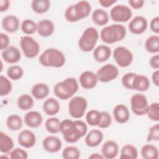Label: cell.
Masks as SVG:
<instances>
[{
    "mask_svg": "<svg viewBox=\"0 0 159 159\" xmlns=\"http://www.w3.org/2000/svg\"><path fill=\"white\" fill-rule=\"evenodd\" d=\"M91 11V4L88 1H80L66 8L65 12V17L67 21L75 22L87 17Z\"/></svg>",
    "mask_w": 159,
    "mask_h": 159,
    "instance_id": "cell-3",
    "label": "cell"
},
{
    "mask_svg": "<svg viewBox=\"0 0 159 159\" xmlns=\"http://www.w3.org/2000/svg\"><path fill=\"white\" fill-rule=\"evenodd\" d=\"M23 68L18 65H12L9 66L6 71L8 78L12 80H20L24 75Z\"/></svg>",
    "mask_w": 159,
    "mask_h": 159,
    "instance_id": "cell-38",
    "label": "cell"
},
{
    "mask_svg": "<svg viewBox=\"0 0 159 159\" xmlns=\"http://www.w3.org/2000/svg\"><path fill=\"white\" fill-rule=\"evenodd\" d=\"M136 73H127L122 77V84L124 87L128 89H132V82L133 78Z\"/></svg>",
    "mask_w": 159,
    "mask_h": 159,
    "instance_id": "cell-46",
    "label": "cell"
},
{
    "mask_svg": "<svg viewBox=\"0 0 159 159\" xmlns=\"http://www.w3.org/2000/svg\"><path fill=\"white\" fill-rule=\"evenodd\" d=\"M10 39L9 36L2 32L0 33V49L3 50L9 47Z\"/></svg>",
    "mask_w": 159,
    "mask_h": 159,
    "instance_id": "cell-47",
    "label": "cell"
},
{
    "mask_svg": "<svg viewBox=\"0 0 159 159\" xmlns=\"http://www.w3.org/2000/svg\"><path fill=\"white\" fill-rule=\"evenodd\" d=\"M132 16V11L126 5H116L110 11L111 19L116 22H126L131 19Z\"/></svg>",
    "mask_w": 159,
    "mask_h": 159,
    "instance_id": "cell-11",
    "label": "cell"
},
{
    "mask_svg": "<svg viewBox=\"0 0 159 159\" xmlns=\"http://www.w3.org/2000/svg\"><path fill=\"white\" fill-rule=\"evenodd\" d=\"M152 80L153 83L156 86H159V70H156L152 75Z\"/></svg>",
    "mask_w": 159,
    "mask_h": 159,
    "instance_id": "cell-53",
    "label": "cell"
},
{
    "mask_svg": "<svg viewBox=\"0 0 159 159\" xmlns=\"http://www.w3.org/2000/svg\"><path fill=\"white\" fill-rule=\"evenodd\" d=\"M43 149L49 153H57L62 147L61 139L55 135H48L42 141Z\"/></svg>",
    "mask_w": 159,
    "mask_h": 159,
    "instance_id": "cell-14",
    "label": "cell"
},
{
    "mask_svg": "<svg viewBox=\"0 0 159 159\" xmlns=\"http://www.w3.org/2000/svg\"><path fill=\"white\" fill-rule=\"evenodd\" d=\"M10 7V1L8 0H1L0 1V11H6Z\"/></svg>",
    "mask_w": 159,
    "mask_h": 159,
    "instance_id": "cell-51",
    "label": "cell"
},
{
    "mask_svg": "<svg viewBox=\"0 0 159 159\" xmlns=\"http://www.w3.org/2000/svg\"><path fill=\"white\" fill-rule=\"evenodd\" d=\"M42 108L47 115L53 116L58 113L60 109V105L56 99L49 98L43 102Z\"/></svg>",
    "mask_w": 159,
    "mask_h": 159,
    "instance_id": "cell-26",
    "label": "cell"
},
{
    "mask_svg": "<svg viewBox=\"0 0 159 159\" xmlns=\"http://www.w3.org/2000/svg\"><path fill=\"white\" fill-rule=\"evenodd\" d=\"M55 30L53 22L49 19H43L37 23V32L43 37H47L53 34Z\"/></svg>",
    "mask_w": 159,
    "mask_h": 159,
    "instance_id": "cell-21",
    "label": "cell"
},
{
    "mask_svg": "<svg viewBox=\"0 0 159 159\" xmlns=\"http://www.w3.org/2000/svg\"><path fill=\"white\" fill-rule=\"evenodd\" d=\"M87 131L86 124L81 120L66 119L61 121L59 125V132L62 134L64 140L70 143L78 142L86 134Z\"/></svg>",
    "mask_w": 159,
    "mask_h": 159,
    "instance_id": "cell-1",
    "label": "cell"
},
{
    "mask_svg": "<svg viewBox=\"0 0 159 159\" xmlns=\"http://www.w3.org/2000/svg\"><path fill=\"white\" fill-rule=\"evenodd\" d=\"M126 35L125 27L120 24L104 27L100 32V37L103 42L112 44L123 40Z\"/></svg>",
    "mask_w": 159,
    "mask_h": 159,
    "instance_id": "cell-5",
    "label": "cell"
},
{
    "mask_svg": "<svg viewBox=\"0 0 159 159\" xmlns=\"http://www.w3.org/2000/svg\"><path fill=\"white\" fill-rule=\"evenodd\" d=\"M31 7L37 14L47 12L50 7V1L48 0H34L31 2Z\"/></svg>",
    "mask_w": 159,
    "mask_h": 159,
    "instance_id": "cell-34",
    "label": "cell"
},
{
    "mask_svg": "<svg viewBox=\"0 0 159 159\" xmlns=\"http://www.w3.org/2000/svg\"><path fill=\"white\" fill-rule=\"evenodd\" d=\"M112 53L109 47L105 45H99L93 50L94 59L100 63L106 61L111 57Z\"/></svg>",
    "mask_w": 159,
    "mask_h": 159,
    "instance_id": "cell-25",
    "label": "cell"
},
{
    "mask_svg": "<svg viewBox=\"0 0 159 159\" xmlns=\"http://www.w3.org/2000/svg\"><path fill=\"white\" fill-rule=\"evenodd\" d=\"M147 20L142 16H135L130 20L128 25L130 32L135 35H140L143 34L147 30Z\"/></svg>",
    "mask_w": 159,
    "mask_h": 159,
    "instance_id": "cell-13",
    "label": "cell"
},
{
    "mask_svg": "<svg viewBox=\"0 0 159 159\" xmlns=\"http://www.w3.org/2000/svg\"><path fill=\"white\" fill-rule=\"evenodd\" d=\"M10 158L11 159H27L28 158L27 152L20 148H15L10 152Z\"/></svg>",
    "mask_w": 159,
    "mask_h": 159,
    "instance_id": "cell-43",
    "label": "cell"
},
{
    "mask_svg": "<svg viewBox=\"0 0 159 159\" xmlns=\"http://www.w3.org/2000/svg\"><path fill=\"white\" fill-rule=\"evenodd\" d=\"M148 105L147 97L142 93H136L130 98L131 109L137 116H141L146 114Z\"/></svg>",
    "mask_w": 159,
    "mask_h": 159,
    "instance_id": "cell-10",
    "label": "cell"
},
{
    "mask_svg": "<svg viewBox=\"0 0 159 159\" xmlns=\"http://www.w3.org/2000/svg\"><path fill=\"white\" fill-rule=\"evenodd\" d=\"M87 107L88 102L86 98L77 96L70 99L68 103V111L72 117L80 119L84 115Z\"/></svg>",
    "mask_w": 159,
    "mask_h": 159,
    "instance_id": "cell-8",
    "label": "cell"
},
{
    "mask_svg": "<svg viewBox=\"0 0 159 159\" xmlns=\"http://www.w3.org/2000/svg\"><path fill=\"white\" fill-rule=\"evenodd\" d=\"M145 47L149 53H158L159 52V37L157 35L148 37L145 42Z\"/></svg>",
    "mask_w": 159,
    "mask_h": 159,
    "instance_id": "cell-35",
    "label": "cell"
},
{
    "mask_svg": "<svg viewBox=\"0 0 159 159\" xmlns=\"http://www.w3.org/2000/svg\"><path fill=\"white\" fill-rule=\"evenodd\" d=\"M14 141L6 133L1 131L0 132V151L6 153L10 152L14 148Z\"/></svg>",
    "mask_w": 159,
    "mask_h": 159,
    "instance_id": "cell-29",
    "label": "cell"
},
{
    "mask_svg": "<svg viewBox=\"0 0 159 159\" xmlns=\"http://www.w3.org/2000/svg\"><path fill=\"white\" fill-rule=\"evenodd\" d=\"M141 155L145 159H157L158 158V149L152 144H146L141 148Z\"/></svg>",
    "mask_w": 159,
    "mask_h": 159,
    "instance_id": "cell-30",
    "label": "cell"
},
{
    "mask_svg": "<svg viewBox=\"0 0 159 159\" xmlns=\"http://www.w3.org/2000/svg\"><path fill=\"white\" fill-rule=\"evenodd\" d=\"M79 81L80 85L84 89H90L94 88L98 83V79L96 73L91 71H84L80 76Z\"/></svg>",
    "mask_w": 159,
    "mask_h": 159,
    "instance_id": "cell-16",
    "label": "cell"
},
{
    "mask_svg": "<svg viewBox=\"0 0 159 159\" xmlns=\"http://www.w3.org/2000/svg\"><path fill=\"white\" fill-rule=\"evenodd\" d=\"M62 157L65 159H78L81 153L78 147L75 146H67L62 151Z\"/></svg>",
    "mask_w": 159,
    "mask_h": 159,
    "instance_id": "cell-39",
    "label": "cell"
},
{
    "mask_svg": "<svg viewBox=\"0 0 159 159\" xmlns=\"http://www.w3.org/2000/svg\"><path fill=\"white\" fill-rule=\"evenodd\" d=\"M150 30L156 34L159 33V17H153L150 22Z\"/></svg>",
    "mask_w": 159,
    "mask_h": 159,
    "instance_id": "cell-48",
    "label": "cell"
},
{
    "mask_svg": "<svg viewBox=\"0 0 159 159\" xmlns=\"http://www.w3.org/2000/svg\"><path fill=\"white\" fill-rule=\"evenodd\" d=\"M146 114L148 117L152 121L159 120V104L157 102H152L148 105Z\"/></svg>",
    "mask_w": 159,
    "mask_h": 159,
    "instance_id": "cell-42",
    "label": "cell"
},
{
    "mask_svg": "<svg viewBox=\"0 0 159 159\" xmlns=\"http://www.w3.org/2000/svg\"><path fill=\"white\" fill-rule=\"evenodd\" d=\"M17 141L22 147L29 148L35 145L37 139L35 134L32 130L25 129L22 130L18 135Z\"/></svg>",
    "mask_w": 159,
    "mask_h": 159,
    "instance_id": "cell-15",
    "label": "cell"
},
{
    "mask_svg": "<svg viewBox=\"0 0 159 159\" xmlns=\"http://www.w3.org/2000/svg\"><path fill=\"white\" fill-rule=\"evenodd\" d=\"M40 63L45 67L60 68L66 62L64 53L55 48H48L43 51L39 57Z\"/></svg>",
    "mask_w": 159,
    "mask_h": 159,
    "instance_id": "cell-2",
    "label": "cell"
},
{
    "mask_svg": "<svg viewBox=\"0 0 159 159\" xmlns=\"http://www.w3.org/2000/svg\"><path fill=\"white\" fill-rule=\"evenodd\" d=\"M78 83L75 78H67L54 86L53 93L58 98L66 100L71 98L78 91Z\"/></svg>",
    "mask_w": 159,
    "mask_h": 159,
    "instance_id": "cell-4",
    "label": "cell"
},
{
    "mask_svg": "<svg viewBox=\"0 0 159 159\" xmlns=\"http://www.w3.org/2000/svg\"><path fill=\"white\" fill-rule=\"evenodd\" d=\"M113 116L119 124H125L130 119V112L128 107L122 104H117L113 109Z\"/></svg>",
    "mask_w": 159,
    "mask_h": 159,
    "instance_id": "cell-18",
    "label": "cell"
},
{
    "mask_svg": "<svg viewBox=\"0 0 159 159\" xmlns=\"http://www.w3.org/2000/svg\"><path fill=\"white\" fill-rule=\"evenodd\" d=\"M24 120L28 127L37 128L41 125L43 122V117L40 112L35 111H30L25 114Z\"/></svg>",
    "mask_w": 159,
    "mask_h": 159,
    "instance_id": "cell-23",
    "label": "cell"
},
{
    "mask_svg": "<svg viewBox=\"0 0 159 159\" xmlns=\"http://www.w3.org/2000/svg\"><path fill=\"white\" fill-rule=\"evenodd\" d=\"M137 157V148L132 144H125L121 149L119 158L120 159H135Z\"/></svg>",
    "mask_w": 159,
    "mask_h": 159,
    "instance_id": "cell-33",
    "label": "cell"
},
{
    "mask_svg": "<svg viewBox=\"0 0 159 159\" xmlns=\"http://www.w3.org/2000/svg\"><path fill=\"white\" fill-rule=\"evenodd\" d=\"M1 57L6 63L14 64L20 60L21 53L16 47L9 46L6 49L2 50Z\"/></svg>",
    "mask_w": 159,
    "mask_h": 159,
    "instance_id": "cell-17",
    "label": "cell"
},
{
    "mask_svg": "<svg viewBox=\"0 0 159 159\" xmlns=\"http://www.w3.org/2000/svg\"><path fill=\"white\" fill-rule=\"evenodd\" d=\"M20 45L24 56L28 58L37 57L40 49L39 42L29 35H24L21 37Z\"/></svg>",
    "mask_w": 159,
    "mask_h": 159,
    "instance_id": "cell-7",
    "label": "cell"
},
{
    "mask_svg": "<svg viewBox=\"0 0 159 159\" xmlns=\"http://www.w3.org/2000/svg\"><path fill=\"white\" fill-rule=\"evenodd\" d=\"M102 118L100 124L98 125V127L100 129H106L109 127L112 123V117L106 111H102Z\"/></svg>",
    "mask_w": 159,
    "mask_h": 159,
    "instance_id": "cell-45",
    "label": "cell"
},
{
    "mask_svg": "<svg viewBox=\"0 0 159 159\" xmlns=\"http://www.w3.org/2000/svg\"><path fill=\"white\" fill-rule=\"evenodd\" d=\"M6 125L7 128L12 131L20 130L23 125V121L21 117L17 114H11L6 119Z\"/></svg>",
    "mask_w": 159,
    "mask_h": 159,
    "instance_id": "cell-31",
    "label": "cell"
},
{
    "mask_svg": "<svg viewBox=\"0 0 159 159\" xmlns=\"http://www.w3.org/2000/svg\"><path fill=\"white\" fill-rule=\"evenodd\" d=\"M159 139V124H156L150 127L147 137V140L150 142L152 140L157 141Z\"/></svg>",
    "mask_w": 159,
    "mask_h": 159,
    "instance_id": "cell-44",
    "label": "cell"
},
{
    "mask_svg": "<svg viewBox=\"0 0 159 159\" xmlns=\"http://www.w3.org/2000/svg\"><path fill=\"white\" fill-rule=\"evenodd\" d=\"M113 57L116 63L122 68H125L131 65L134 60L132 52L122 46L116 47L113 52Z\"/></svg>",
    "mask_w": 159,
    "mask_h": 159,
    "instance_id": "cell-9",
    "label": "cell"
},
{
    "mask_svg": "<svg viewBox=\"0 0 159 159\" xmlns=\"http://www.w3.org/2000/svg\"><path fill=\"white\" fill-rule=\"evenodd\" d=\"M104 135L102 131L99 129H93L86 135L84 141L87 146L89 147H96L102 141Z\"/></svg>",
    "mask_w": 159,
    "mask_h": 159,
    "instance_id": "cell-20",
    "label": "cell"
},
{
    "mask_svg": "<svg viewBox=\"0 0 159 159\" xmlns=\"http://www.w3.org/2000/svg\"><path fill=\"white\" fill-rule=\"evenodd\" d=\"M17 104L20 109L22 111H28L34 106V101L30 95L28 94H22L18 98Z\"/></svg>",
    "mask_w": 159,
    "mask_h": 159,
    "instance_id": "cell-32",
    "label": "cell"
},
{
    "mask_svg": "<svg viewBox=\"0 0 159 159\" xmlns=\"http://www.w3.org/2000/svg\"><path fill=\"white\" fill-rule=\"evenodd\" d=\"M1 25L5 31L9 33H13L18 30L20 22L16 16L14 15H8L3 17Z\"/></svg>",
    "mask_w": 159,
    "mask_h": 159,
    "instance_id": "cell-24",
    "label": "cell"
},
{
    "mask_svg": "<svg viewBox=\"0 0 159 159\" xmlns=\"http://www.w3.org/2000/svg\"><path fill=\"white\" fill-rule=\"evenodd\" d=\"M117 67L112 64L108 63L99 68L96 72L98 79L102 83H108L115 80L119 75Z\"/></svg>",
    "mask_w": 159,
    "mask_h": 159,
    "instance_id": "cell-12",
    "label": "cell"
},
{
    "mask_svg": "<svg viewBox=\"0 0 159 159\" xmlns=\"http://www.w3.org/2000/svg\"><path fill=\"white\" fill-rule=\"evenodd\" d=\"M150 86V81L149 79L145 75L135 74L132 82V89L139 91H146Z\"/></svg>",
    "mask_w": 159,
    "mask_h": 159,
    "instance_id": "cell-22",
    "label": "cell"
},
{
    "mask_svg": "<svg viewBox=\"0 0 159 159\" xmlns=\"http://www.w3.org/2000/svg\"><path fill=\"white\" fill-rule=\"evenodd\" d=\"M98 30L93 27L86 29L78 40L79 48L84 52H89L94 50L99 39Z\"/></svg>",
    "mask_w": 159,
    "mask_h": 159,
    "instance_id": "cell-6",
    "label": "cell"
},
{
    "mask_svg": "<svg viewBox=\"0 0 159 159\" xmlns=\"http://www.w3.org/2000/svg\"><path fill=\"white\" fill-rule=\"evenodd\" d=\"M129 4L131 7L135 9H139L142 8L145 3L143 0H129Z\"/></svg>",
    "mask_w": 159,
    "mask_h": 159,
    "instance_id": "cell-49",
    "label": "cell"
},
{
    "mask_svg": "<svg viewBox=\"0 0 159 159\" xmlns=\"http://www.w3.org/2000/svg\"><path fill=\"white\" fill-rule=\"evenodd\" d=\"M60 120L58 117H52L47 119L45 123L46 130L51 134H57L59 132V125Z\"/></svg>",
    "mask_w": 159,
    "mask_h": 159,
    "instance_id": "cell-40",
    "label": "cell"
},
{
    "mask_svg": "<svg viewBox=\"0 0 159 159\" xmlns=\"http://www.w3.org/2000/svg\"><path fill=\"white\" fill-rule=\"evenodd\" d=\"M149 64L152 68L158 70L159 68V55L158 54L153 55L149 60Z\"/></svg>",
    "mask_w": 159,
    "mask_h": 159,
    "instance_id": "cell-50",
    "label": "cell"
},
{
    "mask_svg": "<svg viewBox=\"0 0 159 159\" xmlns=\"http://www.w3.org/2000/svg\"><path fill=\"white\" fill-rule=\"evenodd\" d=\"M12 83L11 81L3 75L0 76V95L7 96L12 90Z\"/></svg>",
    "mask_w": 159,
    "mask_h": 159,
    "instance_id": "cell-41",
    "label": "cell"
},
{
    "mask_svg": "<svg viewBox=\"0 0 159 159\" xmlns=\"http://www.w3.org/2000/svg\"><path fill=\"white\" fill-rule=\"evenodd\" d=\"M88 158L90 159H102L104 158V157L102 155V154H99L98 153H94L89 155Z\"/></svg>",
    "mask_w": 159,
    "mask_h": 159,
    "instance_id": "cell-54",
    "label": "cell"
},
{
    "mask_svg": "<svg viewBox=\"0 0 159 159\" xmlns=\"http://www.w3.org/2000/svg\"><path fill=\"white\" fill-rule=\"evenodd\" d=\"M101 153L104 158L113 159L116 158L119 153V145L117 143L112 140L106 141L102 146Z\"/></svg>",
    "mask_w": 159,
    "mask_h": 159,
    "instance_id": "cell-19",
    "label": "cell"
},
{
    "mask_svg": "<svg viewBox=\"0 0 159 159\" xmlns=\"http://www.w3.org/2000/svg\"><path fill=\"white\" fill-rule=\"evenodd\" d=\"M93 22L99 26H103L109 22V15L102 9H96L91 16Z\"/></svg>",
    "mask_w": 159,
    "mask_h": 159,
    "instance_id": "cell-28",
    "label": "cell"
},
{
    "mask_svg": "<svg viewBox=\"0 0 159 159\" xmlns=\"http://www.w3.org/2000/svg\"><path fill=\"white\" fill-rule=\"evenodd\" d=\"M117 1L116 0H99V3L100 5L104 7H109L116 3Z\"/></svg>",
    "mask_w": 159,
    "mask_h": 159,
    "instance_id": "cell-52",
    "label": "cell"
},
{
    "mask_svg": "<svg viewBox=\"0 0 159 159\" xmlns=\"http://www.w3.org/2000/svg\"><path fill=\"white\" fill-rule=\"evenodd\" d=\"M37 24L32 19L24 20L20 24V29L23 33L26 35H31L37 31Z\"/></svg>",
    "mask_w": 159,
    "mask_h": 159,
    "instance_id": "cell-37",
    "label": "cell"
},
{
    "mask_svg": "<svg viewBox=\"0 0 159 159\" xmlns=\"http://www.w3.org/2000/svg\"><path fill=\"white\" fill-rule=\"evenodd\" d=\"M102 118L101 112L96 110L92 109L89 111L86 114V121L89 125L98 126L100 124Z\"/></svg>",
    "mask_w": 159,
    "mask_h": 159,
    "instance_id": "cell-36",
    "label": "cell"
},
{
    "mask_svg": "<svg viewBox=\"0 0 159 159\" xmlns=\"http://www.w3.org/2000/svg\"><path fill=\"white\" fill-rule=\"evenodd\" d=\"M50 93L48 86L45 83L35 84L31 89V94L36 99H43L47 98Z\"/></svg>",
    "mask_w": 159,
    "mask_h": 159,
    "instance_id": "cell-27",
    "label": "cell"
}]
</instances>
